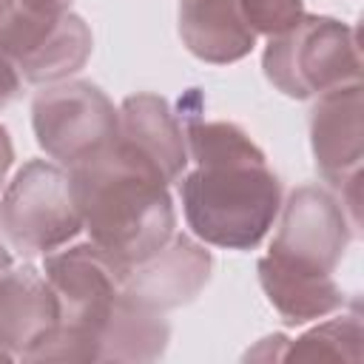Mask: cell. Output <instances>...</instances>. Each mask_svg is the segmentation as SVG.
<instances>
[{"mask_svg": "<svg viewBox=\"0 0 364 364\" xmlns=\"http://www.w3.org/2000/svg\"><path fill=\"white\" fill-rule=\"evenodd\" d=\"M185 142L193 168L179 176V199L191 233L222 250H253L282 208L262 148L236 122L199 117H188Z\"/></svg>", "mask_w": 364, "mask_h": 364, "instance_id": "cell-1", "label": "cell"}, {"mask_svg": "<svg viewBox=\"0 0 364 364\" xmlns=\"http://www.w3.org/2000/svg\"><path fill=\"white\" fill-rule=\"evenodd\" d=\"M68 179L88 242L117 264L119 276L176 233L168 182L117 139L102 154L68 168Z\"/></svg>", "mask_w": 364, "mask_h": 364, "instance_id": "cell-2", "label": "cell"}, {"mask_svg": "<svg viewBox=\"0 0 364 364\" xmlns=\"http://www.w3.org/2000/svg\"><path fill=\"white\" fill-rule=\"evenodd\" d=\"M40 270L57 296L60 321L26 361H97L100 338L122 299L117 264L85 242L43 256Z\"/></svg>", "mask_w": 364, "mask_h": 364, "instance_id": "cell-3", "label": "cell"}, {"mask_svg": "<svg viewBox=\"0 0 364 364\" xmlns=\"http://www.w3.org/2000/svg\"><path fill=\"white\" fill-rule=\"evenodd\" d=\"M74 0H0V51L34 85L77 74L94 48L88 23L71 11Z\"/></svg>", "mask_w": 364, "mask_h": 364, "instance_id": "cell-4", "label": "cell"}, {"mask_svg": "<svg viewBox=\"0 0 364 364\" xmlns=\"http://www.w3.org/2000/svg\"><path fill=\"white\" fill-rule=\"evenodd\" d=\"M262 68L267 82L290 100H310L330 88L361 82L355 28L336 17L301 14L287 31L267 37Z\"/></svg>", "mask_w": 364, "mask_h": 364, "instance_id": "cell-5", "label": "cell"}, {"mask_svg": "<svg viewBox=\"0 0 364 364\" xmlns=\"http://www.w3.org/2000/svg\"><path fill=\"white\" fill-rule=\"evenodd\" d=\"M82 230L68 171L28 159L0 193V236L20 256H48Z\"/></svg>", "mask_w": 364, "mask_h": 364, "instance_id": "cell-6", "label": "cell"}, {"mask_svg": "<svg viewBox=\"0 0 364 364\" xmlns=\"http://www.w3.org/2000/svg\"><path fill=\"white\" fill-rule=\"evenodd\" d=\"M276 219L279 230L259 264L296 276L330 279L355 236L338 196L318 185L296 188Z\"/></svg>", "mask_w": 364, "mask_h": 364, "instance_id": "cell-7", "label": "cell"}, {"mask_svg": "<svg viewBox=\"0 0 364 364\" xmlns=\"http://www.w3.org/2000/svg\"><path fill=\"white\" fill-rule=\"evenodd\" d=\"M31 128L37 145L68 171L114 145L117 108L94 82L60 80L34 94Z\"/></svg>", "mask_w": 364, "mask_h": 364, "instance_id": "cell-8", "label": "cell"}, {"mask_svg": "<svg viewBox=\"0 0 364 364\" xmlns=\"http://www.w3.org/2000/svg\"><path fill=\"white\" fill-rule=\"evenodd\" d=\"M310 148L316 171L330 188L361 176L364 159V97L361 82H347L316 97L310 108Z\"/></svg>", "mask_w": 364, "mask_h": 364, "instance_id": "cell-9", "label": "cell"}, {"mask_svg": "<svg viewBox=\"0 0 364 364\" xmlns=\"http://www.w3.org/2000/svg\"><path fill=\"white\" fill-rule=\"evenodd\" d=\"M210 267L213 259L202 242L185 233H173L165 247L128 267L119 279L125 296L156 313H168L193 301L205 290L210 282Z\"/></svg>", "mask_w": 364, "mask_h": 364, "instance_id": "cell-10", "label": "cell"}, {"mask_svg": "<svg viewBox=\"0 0 364 364\" xmlns=\"http://www.w3.org/2000/svg\"><path fill=\"white\" fill-rule=\"evenodd\" d=\"M117 142L145 159L168 185L188 171L185 128L159 94H131L117 108Z\"/></svg>", "mask_w": 364, "mask_h": 364, "instance_id": "cell-11", "label": "cell"}, {"mask_svg": "<svg viewBox=\"0 0 364 364\" xmlns=\"http://www.w3.org/2000/svg\"><path fill=\"white\" fill-rule=\"evenodd\" d=\"M57 296L43 270L11 264L0 273V347L11 361H26V355L57 330Z\"/></svg>", "mask_w": 364, "mask_h": 364, "instance_id": "cell-12", "label": "cell"}, {"mask_svg": "<svg viewBox=\"0 0 364 364\" xmlns=\"http://www.w3.org/2000/svg\"><path fill=\"white\" fill-rule=\"evenodd\" d=\"M179 37L196 60L210 65L239 63L256 46L242 0H179Z\"/></svg>", "mask_w": 364, "mask_h": 364, "instance_id": "cell-13", "label": "cell"}, {"mask_svg": "<svg viewBox=\"0 0 364 364\" xmlns=\"http://www.w3.org/2000/svg\"><path fill=\"white\" fill-rule=\"evenodd\" d=\"M171 338L165 313H156L131 296L122 299L100 338L97 361H156Z\"/></svg>", "mask_w": 364, "mask_h": 364, "instance_id": "cell-14", "label": "cell"}, {"mask_svg": "<svg viewBox=\"0 0 364 364\" xmlns=\"http://www.w3.org/2000/svg\"><path fill=\"white\" fill-rule=\"evenodd\" d=\"M256 270L267 301L273 304V310L282 316L284 324H310L344 307V293L333 276L310 279V276L273 270L267 264H256Z\"/></svg>", "mask_w": 364, "mask_h": 364, "instance_id": "cell-15", "label": "cell"}, {"mask_svg": "<svg viewBox=\"0 0 364 364\" xmlns=\"http://www.w3.org/2000/svg\"><path fill=\"white\" fill-rule=\"evenodd\" d=\"M327 318V316H324ZM364 355V324H361V310L353 304L350 313H341L318 321L299 338H287L282 361H350L358 364Z\"/></svg>", "mask_w": 364, "mask_h": 364, "instance_id": "cell-16", "label": "cell"}, {"mask_svg": "<svg viewBox=\"0 0 364 364\" xmlns=\"http://www.w3.org/2000/svg\"><path fill=\"white\" fill-rule=\"evenodd\" d=\"M242 14L256 37H273L304 14V0H242Z\"/></svg>", "mask_w": 364, "mask_h": 364, "instance_id": "cell-17", "label": "cell"}, {"mask_svg": "<svg viewBox=\"0 0 364 364\" xmlns=\"http://www.w3.org/2000/svg\"><path fill=\"white\" fill-rule=\"evenodd\" d=\"M20 85H23V77L17 74L14 63L0 51V108H6L11 100H17Z\"/></svg>", "mask_w": 364, "mask_h": 364, "instance_id": "cell-18", "label": "cell"}, {"mask_svg": "<svg viewBox=\"0 0 364 364\" xmlns=\"http://www.w3.org/2000/svg\"><path fill=\"white\" fill-rule=\"evenodd\" d=\"M284 347H287V338L284 336H267L259 341V347L247 350V358H264V361H273V358H282L284 355Z\"/></svg>", "mask_w": 364, "mask_h": 364, "instance_id": "cell-19", "label": "cell"}, {"mask_svg": "<svg viewBox=\"0 0 364 364\" xmlns=\"http://www.w3.org/2000/svg\"><path fill=\"white\" fill-rule=\"evenodd\" d=\"M11 162H14V148H11V136H9V131H6L3 125H0V185L6 182V173H9Z\"/></svg>", "mask_w": 364, "mask_h": 364, "instance_id": "cell-20", "label": "cell"}, {"mask_svg": "<svg viewBox=\"0 0 364 364\" xmlns=\"http://www.w3.org/2000/svg\"><path fill=\"white\" fill-rule=\"evenodd\" d=\"M6 267H11V256H9V250H6V245L0 242V273H3Z\"/></svg>", "mask_w": 364, "mask_h": 364, "instance_id": "cell-21", "label": "cell"}]
</instances>
